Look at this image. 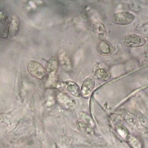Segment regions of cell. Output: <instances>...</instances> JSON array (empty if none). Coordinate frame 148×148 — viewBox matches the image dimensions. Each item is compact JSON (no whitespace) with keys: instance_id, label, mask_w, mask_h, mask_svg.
<instances>
[{"instance_id":"5","label":"cell","mask_w":148,"mask_h":148,"mask_svg":"<svg viewBox=\"0 0 148 148\" xmlns=\"http://www.w3.org/2000/svg\"><path fill=\"white\" fill-rule=\"evenodd\" d=\"M95 86V80L93 77L88 76L83 81L80 88V95L84 98H88L91 94Z\"/></svg>"},{"instance_id":"12","label":"cell","mask_w":148,"mask_h":148,"mask_svg":"<svg viewBox=\"0 0 148 148\" xmlns=\"http://www.w3.org/2000/svg\"><path fill=\"white\" fill-rule=\"evenodd\" d=\"M9 29V21L4 14L0 15V37L5 38L8 36Z\"/></svg>"},{"instance_id":"14","label":"cell","mask_w":148,"mask_h":148,"mask_svg":"<svg viewBox=\"0 0 148 148\" xmlns=\"http://www.w3.org/2000/svg\"><path fill=\"white\" fill-rule=\"evenodd\" d=\"M58 75H47V79L45 83V87L47 88H54L58 84Z\"/></svg>"},{"instance_id":"11","label":"cell","mask_w":148,"mask_h":148,"mask_svg":"<svg viewBox=\"0 0 148 148\" xmlns=\"http://www.w3.org/2000/svg\"><path fill=\"white\" fill-rule=\"evenodd\" d=\"M59 65L65 71L69 72L72 70V64L70 58L65 53H61L58 57Z\"/></svg>"},{"instance_id":"1","label":"cell","mask_w":148,"mask_h":148,"mask_svg":"<svg viewBox=\"0 0 148 148\" xmlns=\"http://www.w3.org/2000/svg\"><path fill=\"white\" fill-rule=\"evenodd\" d=\"M27 69L30 75L36 79L43 80L46 77L45 68L39 62L36 60H29L27 64Z\"/></svg>"},{"instance_id":"9","label":"cell","mask_w":148,"mask_h":148,"mask_svg":"<svg viewBox=\"0 0 148 148\" xmlns=\"http://www.w3.org/2000/svg\"><path fill=\"white\" fill-rule=\"evenodd\" d=\"M62 84L64 89L72 95L76 97L80 96V88L76 83L71 80H67L62 82Z\"/></svg>"},{"instance_id":"4","label":"cell","mask_w":148,"mask_h":148,"mask_svg":"<svg viewBox=\"0 0 148 148\" xmlns=\"http://www.w3.org/2000/svg\"><path fill=\"white\" fill-rule=\"evenodd\" d=\"M78 125L80 130L83 132L88 134L93 133L94 124L89 115L82 113L80 114V119L78 121Z\"/></svg>"},{"instance_id":"7","label":"cell","mask_w":148,"mask_h":148,"mask_svg":"<svg viewBox=\"0 0 148 148\" xmlns=\"http://www.w3.org/2000/svg\"><path fill=\"white\" fill-rule=\"evenodd\" d=\"M95 77L101 80H106L109 79L111 75L110 71L108 67L104 64H98L94 70Z\"/></svg>"},{"instance_id":"6","label":"cell","mask_w":148,"mask_h":148,"mask_svg":"<svg viewBox=\"0 0 148 148\" xmlns=\"http://www.w3.org/2000/svg\"><path fill=\"white\" fill-rule=\"evenodd\" d=\"M92 31L94 35L101 41H103L107 36V30L104 24L98 20L92 23Z\"/></svg>"},{"instance_id":"17","label":"cell","mask_w":148,"mask_h":148,"mask_svg":"<svg viewBox=\"0 0 148 148\" xmlns=\"http://www.w3.org/2000/svg\"><path fill=\"white\" fill-rule=\"evenodd\" d=\"M117 131H118L119 133L120 134V135H121V136H123V135H124V136H125V134H126V135H127V136L130 135L128 133L127 130L123 127H120L119 128H117Z\"/></svg>"},{"instance_id":"10","label":"cell","mask_w":148,"mask_h":148,"mask_svg":"<svg viewBox=\"0 0 148 148\" xmlns=\"http://www.w3.org/2000/svg\"><path fill=\"white\" fill-rule=\"evenodd\" d=\"M59 66L58 57L53 56L51 57L46 62V71L47 75H56Z\"/></svg>"},{"instance_id":"16","label":"cell","mask_w":148,"mask_h":148,"mask_svg":"<svg viewBox=\"0 0 148 148\" xmlns=\"http://www.w3.org/2000/svg\"><path fill=\"white\" fill-rule=\"evenodd\" d=\"M136 31L142 34L143 36H147V24H140L137 26L136 28Z\"/></svg>"},{"instance_id":"2","label":"cell","mask_w":148,"mask_h":148,"mask_svg":"<svg viewBox=\"0 0 148 148\" xmlns=\"http://www.w3.org/2000/svg\"><path fill=\"white\" fill-rule=\"evenodd\" d=\"M123 43L128 47H141L146 44L145 39L141 35L136 34H128L122 39Z\"/></svg>"},{"instance_id":"8","label":"cell","mask_w":148,"mask_h":148,"mask_svg":"<svg viewBox=\"0 0 148 148\" xmlns=\"http://www.w3.org/2000/svg\"><path fill=\"white\" fill-rule=\"evenodd\" d=\"M56 98L58 103L65 108L70 109L75 106V101L64 92H58Z\"/></svg>"},{"instance_id":"13","label":"cell","mask_w":148,"mask_h":148,"mask_svg":"<svg viewBox=\"0 0 148 148\" xmlns=\"http://www.w3.org/2000/svg\"><path fill=\"white\" fill-rule=\"evenodd\" d=\"M98 51L103 55H108L111 53L112 49L109 43L103 41L100 42L97 46Z\"/></svg>"},{"instance_id":"3","label":"cell","mask_w":148,"mask_h":148,"mask_svg":"<svg viewBox=\"0 0 148 148\" xmlns=\"http://www.w3.org/2000/svg\"><path fill=\"white\" fill-rule=\"evenodd\" d=\"M135 18V16L129 12L120 11L113 14V21L116 24L125 25L133 22Z\"/></svg>"},{"instance_id":"15","label":"cell","mask_w":148,"mask_h":148,"mask_svg":"<svg viewBox=\"0 0 148 148\" xmlns=\"http://www.w3.org/2000/svg\"><path fill=\"white\" fill-rule=\"evenodd\" d=\"M128 142L129 144L133 147V148H141V143L139 140L135 136L132 135H129L128 136Z\"/></svg>"}]
</instances>
